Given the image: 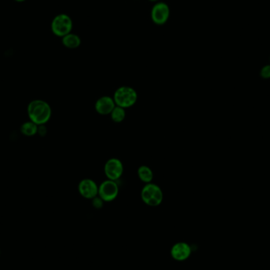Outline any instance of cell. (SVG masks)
<instances>
[{"label": "cell", "instance_id": "cell-1", "mask_svg": "<svg viewBox=\"0 0 270 270\" xmlns=\"http://www.w3.org/2000/svg\"><path fill=\"white\" fill-rule=\"evenodd\" d=\"M27 113L30 121L38 126L45 125L51 117V106L43 100H32L28 104Z\"/></svg>", "mask_w": 270, "mask_h": 270}, {"label": "cell", "instance_id": "cell-2", "mask_svg": "<svg viewBox=\"0 0 270 270\" xmlns=\"http://www.w3.org/2000/svg\"><path fill=\"white\" fill-rule=\"evenodd\" d=\"M141 198L143 202L147 206L156 207L162 203L164 194L160 186H157V184L150 182L143 186Z\"/></svg>", "mask_w": 270, "mask_h": 270}, {"label": "cell", "instance_id": "cell-3", "mask_svg": "<svg viewBox=\"0 0 270 270\" xmlns=\"http://www.w3.org/2000/svg\"><path fill=\"white\" fill-rule=\"evenodd\" d=\"M113 99L116 105L126 109L136 104L137 93L136 90L132 87H121L114 92Z\"/></svg>", "mask_w": 270, "mask_h": 270}, {"label": "cell", "instance_id": "cell-4", "mask_svg": "<svg viewBox=\"0 0 270 270\" xmlns=\"http://www.w3.org/2000/svg\"><path fill=\"white\" fill-rule=\"evenodd\" d=\"M51 31L59 38H63L67 34H71L73 30V21L70 16L60 14L53 18L51 25Z\"/></svg>", "mask_w": 270, "mask_h": 270}, {"label": "cell", "instance_id": "cell-5", "mask_svg": "<svg viewBox=\"0 0 270 270\" xmlns=\"http://www.w3.org/2000/svg\"><path fill=\"white\" fill-rule=\"evenodd\" d=\"M120 188L116 181L107 180L100 183L98 187V196L104 202H112L117 198Z\"/></svg>", "mask_w": 270, "mask_h": 270}, {"label": "cell", "instance_id": "cell-6", "mask_svg": "<svg viewBox=\"0 0 270 270\" xmlns=\"http://www.w3.org/2000/svg\"><path fill=\"white\" fill-rule=\"evenodd\" d=\"M170 16V9L168 4L164 2H157L151 10V19L157 26L165 25Z\"/></svg>", "mask_w": 270, "mask_h": 270}, {"label": "cell", "instance_id": "cell-7", "mask_svg": "<svg viewBox=\"0 0 270 270\" xmlns=\"http://www.w3.org/2000/svg\"><path fill=\"white\" fill-rule=\"evenodd\" d=\"M104 173L108 180L116 181L124 174V168L120 159L111 158L104 165Z\"/></svg>", "mask_w": 270, "mask_h": 270}, {"label": "cell", "instance_id": "cell-8", "mask_svg": "<svg viewBox=\"0 0 270 270\" xmlns=\"http://www.w3.org/2000/svg\"><path fill=\"white\" fill-rule=\"evenodd\" d=\"M98 186L95 181L91 179L81 180L79 184V192L83 198L91 199L98 196Z\"/></svg>", "mask_w": 270, "mask_h": 270}, {"label": "cell", "instance_id": "cell-9", "mask_svg": "<svg viewBox=\"0 0 270 270\" xmlns=\"http://www.w3.org/2000/svg\"><path fill=\"white\" fill-rule=\"evenodd\" d=\"M116 104L114 101L113 97L108 96H103L99 98L95 103V110L98 114L102 116L110 115Z\"/></svg>", "mask_w": 270, "mask_h": 270}, {"label": "cell", "instance_id": "cell-10", "mask_svg": "<svg viewBox=\"0 0 270 270\" xmlns=\"http://www.w3.org/2000/svg\"><path fill=\"white\" fill-rule=\"evenodd\" d=\"M191 248L187 243L180 242L176 243L171 250V255L175 260L182 261L186 260L190 256Z\"/></svg>", "mask_w": 270, "mask_h": 270}, {"label": "cell", "instance_id": "cell-11", "mask_svg": "<svg viewBox=\"0 0 270 270\" xmlns=\"http://www.w3.org/2000/svg\"><path fill=\"white\" fill-rule=\"evenodd\" d=\"M62 43L67 48L75 49L80 46L82 41L79 36L71 33L62 38Z\"/></svg>", "mask_w": 270, "mask_h": 270}, {"label": "cell", "instance_id": "cell-12", "mask_svg": "<svg viewBox=\"0 0 270 270\" xmlns=\"http://www.w3.org/2000/svg\"><path fill=\"white\" fill-rule=\"evenodd\" d=\"M137 176L139 180L145 183H150L153 180V172L149 167L141 165L137 169Z\"/></svg>", "mask_w": 270, "mask_h": 270}, {"label": "cell", "instance_id": "cell-13", "mask_svg": "<svg viewBox=\"0 0 270 270\" xmlns=\"http://www.w3.org/2000/svg\"><path fill=\"white\" fill-rule=\"evenodd\" d=\"M20 131H21V133H22V135H25V136L32 137V136H34V135L38 134V126L30 120V121L24 123V124L21 126Z\"/></svg>", "mask_w": 270, "mask_h": 270}, {"label": "cell", "instance_id": "cell-14", "mask_svg": "<svg viewBox=\"0 0 270 270\" xmlns=\"http://www.w3.org/2000/svg\"><path fill=\"white\" fill-rule=\"evenodd\" d=\"M112 121L116 124H120L125 120L126 111L125 108H121L120 106L116 105L112 110V112L110 114Z\"/></svg>", "mask_w": 270, "mask_h": 270}, {"label": "cell", "instance_id": "cell-15", "mask_svg": "<svg viewBox=\"0 0 270 270\" xmlns=\"http://www.w3.org/2000/svg\"><path fill=\"white\" fill-rule=\"evenodd\" d=\"M260 77L265 80L270 79V64H267L263 66L260 70Z\"/></svg>", "mask_w": 270, "mask_h": 270}, {"label": "cell", "instance_id": "cell-16", "mask_svg": "<svg viewBox=\"0 0 270 270\" xmlns=\"http://www.w3.org/2000/svg\"><path fill=\"white\" fill-rule=\"evenodd\" d=\"M104 202V201L99 196H96V197L92 199V206H93L94 208H96V209H100V208L103 207Z\"/></svg>", "mask_w": 270, "mask_h": 270}, {"label": "cell", "instance_id": "cell-17", "mask_svg": "<svg viewBox=\"0 0 270 270\" xmlns=\"http://www.w3.org/2000/svg\"><path fill=\"white\" fill-rule=\"evenodd\" d=\"M14 1H16V2H25L26 0H14Z\"/></svg>", "mask_w": 270, "mask_h": 270}, {"label": "cell", "instance_id": "cell-18", "mask_svg": "<svg viewBox=\"0 0 270 270\" xmlns=\"http://www.w3.org/2000/svg\"><path fill=\"white\" fill-rule=\"evenodd\" d=\"M149 1H150V2H157L158 0H149Z\"/></svg>", "mask_w": 270, "mask_h": 270}, {"label": "cell", "instance_id": "cell-19", "mask_svg": "<svg viewBox=\"0 0 270 270\" xmlns=\"http://www.w3.org/2000/svg\"></svg>", "mask_w": 270, "mask_h": 270}]
</instances>
